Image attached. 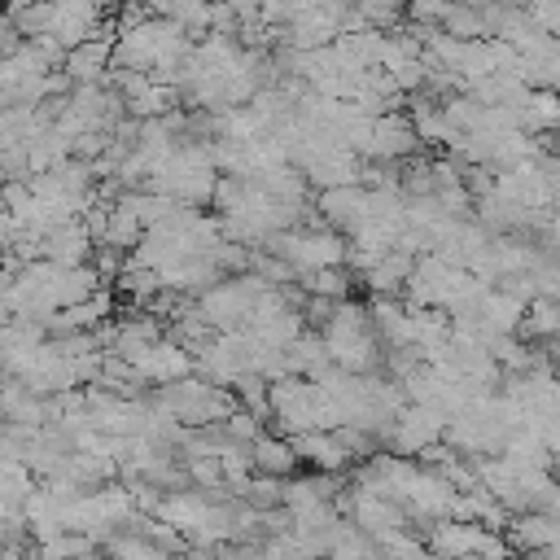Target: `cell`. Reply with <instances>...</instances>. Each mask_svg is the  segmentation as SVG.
Listing matches in <instances>:
<instances>
[{
    "mask_svg": "<svg viewBox=\"0 0 560 560\" xmlns=\"http://www.w3.org/2000/svg\"><path fill=\"white\" fill-rule=\"evenodd\" d=\"M249 468L267 472V477H289L298 468V451L289 438H271V433H254L249 438Z\"/></svg>",
    "mask_w": 560,
    "mask_h": 560,
    "instance_id": "cell-1",
    "label": "cell"
},
{
    "mask_svg": "<svg viewBox=\"0 0 560 560\" xmlns=\"http://www.w3.org/2000/svg\"><path fill=\"white\" fill-rule=\"evenodd\" d=\"M556 490H560V481H556Z\"/></svg>",
    "mask_w": 560,
    "mask_h": 560,
    "instance_id": "cell-3",
    "label": "cell"
},
{
    "mask_svg": "<svg viewBox=\"0 0 560 560\" xmlns=\"http://www.w3.org/2000/svg\"><path fill=\"white\" fill-rule=\"evenodd\" d=\"M354 9H359V18L372 22V26H389V22L402 18V0H354Z\"/></svg>",
    "mask_w": 560,
    "mask_h": 560,
    "instance_id": "cell-2",
    "label": "cell"
}]
</instances>
